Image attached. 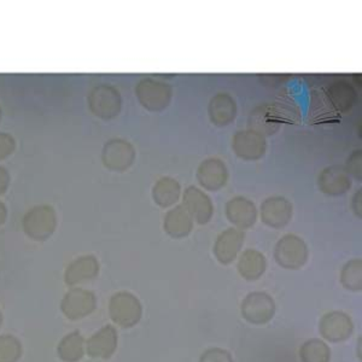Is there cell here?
<instances>
[{
	"label": "cell",
	"instance_id": "obj_1",
	"mask_svg": "<svg viewBox=\"0 0 362 362\" xmlns=\"http://www.w3.org/2000/svg\"><path fill=\"white\" fill-rule=\"evenodd\" d=\"M57 223V213L49 204L32 206L22 218L25 235L35 242H45L51 238L56 232Z\"/></svg>",
	"mask_w": 362,
	"mask_h": 362
},
{
	"label": "cell",
	"instance_id": "obj_2",
	"mask_svg": "<svg viewBox=\"0 0 362 362\" xmlns=\"http://www.w3.org/2000/svg\"><path fill=\"white\" fill-rule=\"evenodd\" d=\"M87 105L90 112L98 119L109 121L115 119L121 112L122 97L116 87L98 85L88 92Z\"/></svg>",
	"mask_w": 362,
	"mask_h": 362
},
{
	"label": "cell",
	"instance_id": "obj_3",
	"mask_svg": "<svg viewBox=\"0 0 362 362\" xmlns=\"http://www.w3.org/2000/svg\"><path fill=\"white\" fill-rule=\"evenodd\" d=\"M138 102L151 112H163L172 102L173 90L168 83L153 78H144L136 83Z\"/></svg>",
	"mask_w": 362,
	"mask_h": 362
},
{
	"label": "cell",
	"instance_id": "obj_4",
	"mask_svg": "<svg viewBox=\"0 0 362 362\" xmlns=\"http://www.w3.org/2000/svg\"><path fill=\"white\" fill-rule=\"evenodd\" d=\"M308 256L307 244L296 235H285L274 247V259L285 269H300L307 264Z\"/></svg>",
	"mask_w": 362,
	"mask_h": 362
},
{
	"label": "cell",
	"instance_id": "obj_5",
	"mask_svg": "<svg viewBox=\"0 0 362 362\" xmlns=\"http://www.w3.org/2000/svg\"><path fill=\"white\" fill-rule=\"evenodd\" d=\"M109 314L115 324L124 329H131L141 320L143 305L133 293L121 291L110 298Z\"/></svg>",
	"mask_w": 362,
	"mask_h": 362
},
{
	"label": "cell",
	"instance_id": "obj_6",
	"mask_svg": "<svg viewBox=\"0 0 362 362\" xmlns=\"http://www.w3.org/2000/svg\"><path fill=\"white\" fill-rule=\"evenodd\" d=\"M136 148L132 143L121 138L107 140L102 150L104 167L112 172H126L136 160Z\"/></svg>",
	"mask_w": 362,
	"mask_h": 362
},
{
	"label": "cell",
	"instance_id": "obj_7",
	"mask_svg": "<svg viewBox=\"0 0 362 362\" xmlns=\"http://www.w3.org/2000/svg\"><path fill=\"white\" fill-rule=\"evenodd\" d=\"M240 310L249 324L264 325L274 317L276 302L268 293L255 291L244 298Z\"/></svg>",
	"mask_w": 362,
	"mask_h": 362
},
{
	"label": "cell",
	"instance_id": "obj_8",
	"mask_svg": "<svg viewBox=\"0 0 362 362\" xmlns=\"http://www.w3.org/2000/svg\"><path fill=\"white\" fill-rule=\"evenodd\" d=\"M97 308V297L90 290L71 288L63 297L61 309L69 320H80L95 312Z\"/></svg>",
	"mask_w": 362,
	"mask_h": 362
},
{
	"label": "cell",
	"instance_id": "obj_9",
	"mask_svg": "<svg viewBox=\"0 0 362 362\" xmlns=\"http://www.w3.org/2000/svg\"><path fill=\"white\" fill-rule=\"evenodd\" d=\"M232 150L240 160H257L266 153L267 143L262 134L252 129H244L232 138Z\"/></svg>",
	"mask_w": 362,
	"mask_h": 362
},
{
	"label": "cell",
	"instance_id": "obj_10",
	"mask_svg": "<svg viewBox=\"0 0 362 362\" xmlns=\"http://www.w3.org/2000/svg\"><path fill=\"white\" fill-rule=\"evenodd\" d=\"M182 206L187 210L192 220L199 225L209 223L214 215V204L209 196L196 186H189L184 191Z\"/></svg>",
	"mask_w": 362,
	"mask_h": 362
},
{
	"label": "cell",
	"instance_id": "obj_11",
	"mask_svg": "<svg viewBox=\"0 0 362 362\" xmlns=\"http://www.w3.org/2000/svg\"><path fill=\"white\" fill-rule=\"evenodd\" d=\"M293 204L281 196H273L261 204V220L271 228H284L293 218Z\"/></svg>",
	"mask_w": 362,
	"mask_h": 362
},
{
	"label": "cell",
	"instance_id": "obj_12",
	"mask_svg": "<svg viewBox=\"0 0 362 362\" xmlns=\"http://www.w3.org/2000/svg\"><path fill=\"white\" fill-rule=\"evenodd\" d=\"M319 331L326 341L341 343L350 338L354 332L351 317L343 312H331L321 317Z\"/></svg>",
	"mask_w": 362,
	"mask_h": 362
},
{
	"label": "cell",
	"instance_id": "obj_13",
	"mask_svg": "<svg viewBox=\"0 0 362 362\" xmlns=\"http://www.w3.org/2000/svg\"><path fill=\"white\" fill-rule=\"evenodd\" d=\"M245 233L243 230L230 227L221 232L215 240L213 252L220 264L223 266L232 264L243 247Z\"/></svg>",
	"mask_w": 362,
	"mask_h": 362
},
{
	"label": "cell",
	"instance_id": "obj_14",
	"mask_svg": "<svg viewBox=\"0 0 362 362\" xmlns=\"http://www.w3.org/2000/svg\"><path fill=\"white\" fill-rule=\"evenodd\" d=\"M196 177L203 189L216 192L226 185L228 169L223 160L216 157H210L198 165Z\"/></svg>",
	"mask_w": 362,
	"mask_h": 362
},
{
	"label": "cell",
	"instance_id": "obj_15",
	"mask_svg": "<svg viewBox=\"0 0 362 362\" xmlns=\"http://www.w3.org/2000/svg\"><path fill=\"white\" fill-rule=\"evenodd\" d=\"M226 218L235 228L244 230L251 228L257 220V208L255 203L243 196H237L230 199L225 206Z\"/></svg>",
	"mask_w": 362,
	"mask_h": 362
},
{
	"label": "cell",
	"instance_id": "obj_16",
	"mask_svg": "<svg viewBox=\"0 0 362 362\" xmlns=\"http://www.w3.org/2000/svg\"><path fill=\"white\" fill-rule=\"evenodd\" d=\"M117 341L119 337L115 327L112 325L104 326L87 339L85 351L90 358L107 360L112 358L117 349Z\"/></svg>",
	"mask_w": 362,
	"mask_h": 362
},
{
	"label": "cell",
	"instance_id": "obj_17",
	"mask_svg": "<svg viewBox=\"0 0 362 362\" xmlns=\"http://www.w3.org/2000/svg\"><path fill=\"white\" fill-rule=\"evenodd\" d=\"M99 269V261L95 256H80L66 267L64 281L68 286H74L83 281L95 279L98 276Z\"/></svg>",
	"mask_w": 362,
	"mask_h": 362
},
{
	"label": "cell",
	"instance_id": "obj_18",
	"mask_svg": "<svg viewBox=\"0 0 362 362\" xmlns=\"http://www.w3.org/2000/svg\"><path fill=\"white\" fill-rule=\"evenodd\" d=\"M317 185L321 192L329 196H341L349 191L351 179L346 169L329 167L321 172L317 177Z\"/></svg>",
	"mask_w": 362,
	"mask_h": 362
},
{
	"label": "cell",
	"instance_id": "obj_19",
	"mask_svg": "<svg viewBox=\"0 0 362 362\" xmlns=\"http://www.w3.org/2000/svg\"><path fill=\"white\" fill-rule=\"evenodd\" d=\"M208 115L211 124L218 127H225L233 122L237 116V103L235 98L228 93L215 95L210 99Z\"/></svg>",
	"mask_w": 362,
	"mask_h": 362
},
{
	"label": "cell",
	"instance_id": "obj_20",
	"mask_svg": "<svg viewBox=\"0 0 362 362\" xmlns=\"http://www.w3.org/2000/svg\"><path fill=\"white\" fill-rule=\"evenodd\" d=\"M163 230L170 238H186L194 230V220L184 206H174L165 214Z\"/></svg>",
	"mask_w": 362,
	"mask_h": 362
},
{
	"label": "cell",
	"instance_id": "obj_21",
	"mask_svg": "<svg viewBox=\"0 0 362 362\" xmlns=\"http://www.w3.org/2000/svg\"><path fill=\"white\" fill-rule=\"evenodd\" d=\"M239 274L247 281H255L264 276L267 261L262 252L255 249H247L242 252L238 261Z\"/></svg>",
	"mask_w": 362,
	"mask_h": 362
},
{
	"label": "cell",
	"instance_id": "obj_22",
	"mask_svg": "<svg viewBox=\"0 0 362 362\" xmlns=\"http://www.w3.org/2000/svg\"><path fill=\"white\" fill-rule=\"evenodd\" d=\"M153 202L160 208L173 206L180 199L181 186L174 177H160L151 191Z\"/></svg>",
	"mask_w": 362,
	"mask_h": 362
},
{
	"label": "cell",
	"instance_id": "obj_23",
	"mask_svg": "<svg viewBox=\"0 0 362 362\" xmlns=\"http://www.w3.org/2000/svg\"><path fill=\"white\" fill-rule=\"evenodd\" d=\"M279 124V117L276 115V110L269 105L257 107L251 114L250 126L252 127V131L264 136L276 133Z\"/></svg>",
	"mask_w": 362,
	"mask_h": 362
},
{
	"label": "cell",
	"instance_id": "obj_24",
	"mask_svg": "<svg viewBox=\"0 0 362 362\" xmlns=\"http://www.w3.org/2000/svg\"><path fill=\"white\" fill-rule=\"evenodd\" d=\"M57 354L64 362H78L85 355V339L78 331L66 334L59 341Z\"/></svg>",
	"mask_w": 362,
	"mask_h": 362
},
{
	"label": "cell",
	"instance_id": "obj_25",
	"mask_svg": "<svg viewBox=\"0 0 362 362\" xmlns=\"http://www.w3.org/2000/svg\"><path fill=\"white\" fill-rule=\"evenodd\" d=\"M300 358L302 362H329L331 349L325 341L312 338L300 346Z\"/></svg>",
	"mask_w": 362,
	"mask_h": 362
},
{
	"label": "cell",
	"instance_id": "obj_26",
	"mask_svg": "<svg viewBox=\"0 0 362 362\" xmlns=\"http://www.w3.org/2000/svg\"><path fill=\"white\" fill-rule=\"evenodd\" d=\"M341 284L350 291H361L362 288V261L354 259L348 261L341 271Z\"/></svg>",
	"mask_w": 362,
	"mask_h": 362
},
{
	"label": "cell",
	"instance_id": "obj_27",
	"mask_svg": "<svg viewBox=\"0 0 362 362\" xmlns=\"http://www.w3.org/2000/svg\"><path fill=\"white\" fill-rule=\"evenodd\" d=\"M21 356V341L10 334L0 337V362H17Z\"/></svg>",
	"mask_w": 362,
	"mask_h": 362
},
{
	"label": "cell",
	"instance_id": "obj_28",
	"mask_svg": "<svg viewBox=\"0 0 362 362\" xmlns=\"http://www.w3.org/2000/svg\"><path fill=\"white\" fill-rule=\"evenodd\" d=\"M199 362H235L230 351L221 348H211L203 353Z\"/></svg>",
	"mask_w": 362,
	"mask_h": 362
},
{
	"label": "cell",
	"instance_id": "obj_29",
	"mask_svg": "<svg viewBox=\"0 0 362 362\" xmlns=\"http://www.w3.org/2000/svg\"><path fill=\"white\" fill-rule=\"evenodd\" d=\"M16 150V140L10 133L0 132V160L11 156Z\"/></svg>",
	"mask_w": 362,
	"mask_h": 362
},
{
	"label": "cell",
	"instance_id": "obj_30",
	"mask_svg": "<svg viewBox=\"0 0 362 362\" xmlns=\"http://www.w3.org/2000/svg\"><path fill=\"white\" fill-rule=\"evenodd\" d=\"M346 172L361 180V151H355L346 160Z\"/></svg>",
	"mask_w": 362,
	"mask_h": 362
},
{
	"label": "cell",
	"instance_id": "obj_31",
	"mask_svg": "<svg viewBox=\"0 0 362 362\" xmlns=\"http://www.w3.org/2000/svg\"><path fill=\"white\" fill-rule=\"evenodd\" d=\"M10 184H11V175L8 173V169L0 165V196L6 194Z\"/></svg>",
	"mask_w": 362,
	"mask_h": 362
},
{
	"label": "cell",
	"instance_id": "obj_32",
	"mask_svg": "<svg viewBox=\"0 0 362 362\" xmlns=\"http://www.w3.org/2000/svg\"><path fill=\"white\" fill-rule=\"evenodd\" d=\"M353 210L356 216L361 218V191L356 192L353 197Z\"/></svg>",
	"mask_w": 362,
	"mask_h": 362
},
{
	"label": "cell",
	"instance_id": "obj_33",
	"mask_svg": "<svg viewBox=\"0 0 362 362\" xmlns=\"http://www.w3.org/2000/svg\"><path fill=\"white\" fill-rule=\"evenodd\" d=\"M6 218H8V208L6 204L0 199V226L4 225Z\"/></svg>",
	"mask_w": 362,
	"mask_h": 362
},
{
	"label": "cell",
	"instance_id": "obj_34",
	"mask_svg": "<svg viewBox=\"0 0 362 362\" xmlns=\"http://www.w3.org/2000/svg\"><path fill=\"white\" fill-rule=\"evenodd\" d=\"M1 324H3V314L0 312V327H1Z\"/></svg>",
	"mask_w": 362,
	"mask_h": 362
},
{
	"label": "cell",
	"instance_id": "obj_35",
	"mask_svg": "<svg viewBox=\"0 0 362 362\" xmlns=\"http://www.w3.org/2000/svg\"><path fill=\"white\" fill-rule=\"evenodd\" d=\"M1 116H3V110H1V107H0V122H1Z\"/></svg>",
	"mask_w": 362,
	"mask_h": 362
}]
</instances>
